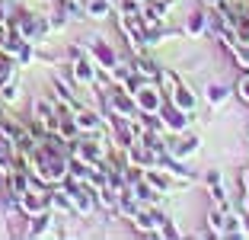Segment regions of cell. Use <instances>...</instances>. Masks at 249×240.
I'll return each instance as SVG.
<instances>
[{"instance_id":"1","label":"cell","mask_w":249,"mask_h":240,"mask_svg":"<svg viewBox=\"0 0 249 240\" xmlns=\"http://www.w3.org/2000/svg\"><path fill=\"white\" fill-rule=\"evenodd\" d=\"M134 106H138L144 116H160L163 109V96L157 87H150V83H144V87L134 90Z\"/></svg>"},{"instance_id":"2","label":"cell","mask_w":249,"mask_h":240,"mask_svg":"<svg viewBox=\"0 0 249 240\" xmlns=\"http://www.w3.org/2000/svg\"><path fill=\"white\" fill-rule=\"evenodd\" d=\"M32 112H36V119H38V125H42V128L58 131V112H54V106L48 100H36Z\"/></svg>"},{"instance_id":"3","label":"cell","mask_w":249,"mask_h":240,"mask_svg":"<svg viewBox=\"0 0 249 240\" xmlns=\"http://www.w3.org/2000/svg\"><path fill=\"white\" fill-rule=\"evenodd\" d=\"M134 109H138V106H134V96L128 93V90H115V93H112V112H115L118 119H131Z\"/></svg>"},{"instance_id":"4","label":"cell","mask_w":249,"mask_h":240,"mask_svg":"<svg viewBox=\"0 0 249 240\" xmlns=\"http://www.w3.org/2000/svg\"><path fill=\"white\" fill-rule=\"evenodd\" d=\"M160 116H163V125H166L169 131H185V125H189V112L176 109L173 102H169L166 109H160Z\"/></svg>"},{"instance_id":"5","label":"cell","mask_w":249,"mask_h":240,"mask_svg":"<svg viewBox=\"0 0 249 240\" xmlns=\"http://www.w3.org/2000/svg\"><path fill=\"white\" fill-rule=\"evenodd\" d=\"M19 205H22V211H26V215H38V211L48 208V196H45V192L26 189V192L19 196Z\"/></svg>"},{"instance_id":"6","label":"cell","mask_w":249,"mask_h":240,"mask_svg":"<svg viewBox=\"0 0 249 240\" xmlns=\"http://www.w3.org/2000/svg\"><path fill=\"white\" fill-rule=\"evenodd\" d=\"M73 77L80 80V83H93L96 80V61L87 58V55H77L73 58Z\"/></svg>"},{"instance_id":"7","label":"cell","mask_w":249,"mask_h":240,"mask_svg":"<svg viewBox=\"0 0 249 240\" xmlns=\"http://www.w3.org/2000/svg\"><path fill=\"white\" fill-rule=\"evenodd\" d=\"M89 55H93L96 64H103V67H112V64L118 61V58H115V51H112L109 45L103 42V39H93V42H89Z\"/></svg>"},{"instance_id":"8","label":"cell","mask_w":249,"mask_h":240,"mask_svg":"<svg viewBox=\"0 0 249 240\" xmlns=\"http://www.w3.org/2000/svg\"><path fill=\"white\" fill-rule=\"evenodd\" d=\"M71 205H73V211H80V215H89L93 211V196H89L83 186H71Z\"/></svg>"},{"instance_id":"9","label":"cell","mask_w":249,"mask_h":240,"mask_svg":"<svg viewBox=\"0 0 249 240\" xmlns=\"http://www.w3.org/2000/svg\"><path fill=\"white\" fill-rule=\"evenodd\" d=\"M198 144H201V141H198L195 135H185V138H179V141H173V144H169V154L182 160V157H189V154H195Z\"/></svg>"},{"instance_id":"10","label":"cell","mask_w":249,"mask_h":240,"mask_svg":"<svg viewBox=\"0 0 249 240\" xmlns=\"http://www.w3.org/2000/svg\"><path fill=\"white\" fill-rule=\"evenodd\" d=\"M169 100H173V106H176V109H182V112H195V96L189 93V90L185 87H176L173 90V93H169Z\"/></svg>"},{"instance_id":"11","label":"cell","mask_w":249,"mask_h":240,"mask_svg":"<svg viewBox=\"0 0 249 240\" xmlns=\"http://www.w3.org/2000/svg\"><path fill=\"white\" fill-rule=\"evenodd\" d=\"M73 122H77L80 131H96L99 128V116L89 112V109H73Z\"/></svg>"},{"instance_id":"12","label":"cell","mask_w":249,"mask_h":240,"mask_svg":"<svg viewBox=\"0 0 249 240\" xmlns=\"http://www.w3.org/2000/svg\"><path fill=\"white\" fill-rule=\"evenodd\" d=\"M77 157L87 160V163H99V157H103V147L96 144V141H80V144H77Z\"/></svg>"},{"instance_id":"13","label":"cell","mask_w":249,"mask_h":240,"mask_svg":"<svg viewBox=\"0 0 249 240\" xmlns=\"http://www.w3.org/2000/svg\"><path fill=\"white\" fill-rule=\"evenodd\" d=\"M205 29H208V13H192L189 22H185V32L192 39H198V36H205Z\"/></svg>"},{"instance_id":"14","label":"cell","mask_w":249,"mask_h":240,"mask_svg":"<svg viewBox=\"0 0 249 240\" xmlns=\"http://www.w3.org/2000/svg\"><path fill=\"white\" fill-rule=\"evenodd\" d=\"M227 211L230 208H217V205H214L211 211H208V227H211V234H224V218H227Z\"/></svg>"},{"instance_id":"15","label":"cell","mask_w":249,"mask_h":240,"mask_svg":"<svg viewBox=\"0 0 249 240\" xmlns=\"http://www.w3.org/2000/svg\"><path fill=\"white\" fill-rule=\"evenodd\" d=\"M227 96H230V90L224 87V83H211V87H208V102H211V106H224Z\"/></svg>"},{"instance_id":"16","label":"cell","mask_w":249,"mask_h":240,"mask_svg":"<svg viewBox=\"0 0 249 240\" xmlns=\"http://www.w3.org/2000/svg\"><path fill=\"white\" fill-rule=\"evenodd\" d=\"M109 0H89L87 3V16H93V20H106L109 16Z\"/></svg>"},{"instance_id":"17","label":"cell","mask_w":249,"mask_h":240,"mask_svg":"<svg viewBox=\"0 0 249 240\" xmlns=\"http://www.w3.org/2000/svg\"><path fill=\"white\" fill-rule=\"evenodd\" d=\"M48 215H45V211H38V215H32V227H29V234L32 237H38V234H48Z\"/></svg>"},{"instance_id":"18","label":"cell","mask_w":249,"mask_h":240,"mask_svg":"<svg viewBox=\"0 0 249 240\" xmlns=\"http://www.w3.org/2000/svg\"><path fill=\"white\" fill-rule=\"evenodd\" d=\"M134 71H138L141 77H147V80L160 77V71H157V64H154V61H147V58H141V61H138V67H134Z\"/></svg>"},{"instance_id":"19","label":"cell","mask_w":249,"mask_h":240,"mask_svg":"<svg viewBox=\"0 0 249 240\" xmlns=\"http://www.w3.org/2000/svg\"><path fill=\"white\" fill-rule=\"evenodd\" d=\"M211 199H214V205H217V208H230V202H227V189H224V186H211Z\"/></svg>"},{"instance_id":"20","label":"cell","mask_w":249,"mask_h":240,"mask_svg":"<svg viewBox=\"0 0 249 240\" xmlns=\"http://www.w3.org/2000/svg\"><path fill=\"white\" fill-rule=\"evenodd\" d=\"M160 83H163L166 93H173V90L179 87V80H176V74H173V71H160Z\"/></svg>"},{"instance_id":"21","label":"cell","mask_w":249,"mask_h":240,"mask_svg":"<svg viewBox=\"0 0 249 240\" xmlns=\"http://www.w3.org/2000/svg\"><path fill=\"white\" fill-rule=\"evenodd\" d=\"M233 51H236V58H240V64H246V67H249V42L233 45Z\"/></svg>"},{"instance_id":"22","label":"cell","mask_w":249,"mask_h":240,"mask_svg":"<svg viewBox=\"0 0 249 240\" xmlns=\"http://www.w3.org/2000/svg\"><path fill=\"white\" fill-rule=\"evenodd\" d=\"M236 90H240V96L249 102V74H243L240 77V83H236Z\"/></svg>"},{"instance_id":"23","label":"cell","mask_w":249,"mask_h":240,"mask_svg":"<svg viewBox=\"0 0 249 240\" xmlns=\"http://www.w3.org/2000/svg\"><path fill=\"white\" fill-rule=\"evenodd\" d=\"M0 96H3V100H16V83H7V87H0Z\"/></svg>"},{"instance_id":"24","label":"cell","mask_w":249,"mask_h":240,"mask_svg":"<svg viewBox=\"0 0 249 240\" xmlns=\"http://www.w3.org/2000/svg\"><path fill=\"white\" fill-rule=\"evenodd\" d=\"M205 180H208V186H217V182H220V170H208Z\"/></svg>"},{"instance_id":"25","label":"cell","mask_w":249,"mask_h":240,"mask_svg":"<svg viewBox=\"0 0 249 240\" xmlns=\"http://www.w3.org/2000/svg\"><path fill=\"white\" fill-rule=\"evenodd\" d=\"M243 189L249 192V170H246V173H243Z\"/></svg>"},{"instance_id":"26","label":"cell","mask_w":249,"mask_h":240,"mask_svg":"<svg viewBox=\"0 0 249 240\" xmlns=\"http://www.w3.org/2000/svg\"><path fill=\"white\" fill-rule=\"evenodd\" d=\"M208 7H220V3H224V0H205Z\"/></svg>"},{"instance_id":"27","label":"cell","mask_w":249,"mask_h":240,"mask_svg":"<svg viewBox=\"0 0 249 240\" xmlns=\"http://www.w3.org/2000/svg\"><path fill=\"white\" fill-rule=\"evenodd\" d=\"M243 208H246V215H249V192H246V199H243Z\"/></svg>"},{"instance_id":"28","label":"cell","mask_w":249,"mask_h":240,"mask_svg":"<svg viewBox=\"0 0 249 240\" xmlns=\"http://www.w3.org/2000/svg\"><path fill=\"white\" fill-rule=\"evenodd\" d=\"M141 3H144V0H141Z\"/></svg>"}]
</instances>
